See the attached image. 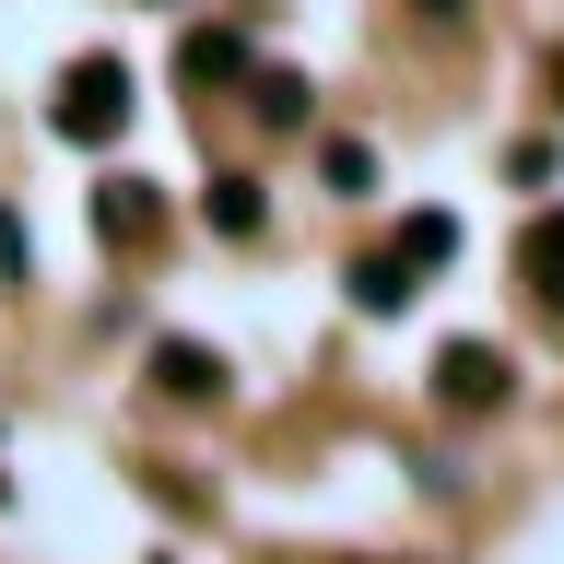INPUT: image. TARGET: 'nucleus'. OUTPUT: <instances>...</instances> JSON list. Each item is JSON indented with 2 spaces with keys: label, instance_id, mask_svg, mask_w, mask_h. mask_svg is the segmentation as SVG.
Masks as SVG:
<instances>
[{
  "label": "nucleus",
  "instance_id": "obj_1",
  "mask_svg": "<svg viewBox=\"0 0 564 564\" xmlns=\"http://www.w3.org/2000/svg\"><path fill=\"white\" fill-rule=\"evenodd\" d=\"M118 118H130V70H118V59H70V83H59V130H70V141H106Z\"/></svg>",
  "mask_w": 564,
  "mask_h": 564
},
{
  "label": "nucleus",
  "instance_id": "obj_2",
  "mask_svg": "<svg viewBox=\"0 0 564 564\" xmlns=\"http://www.w3.org/2000/svg\"><path fill=\"white\" fill-rule=\"evenodd\" d=\"M506 400V352L494 341H447L435 352V412H494Z\"/></svg>",
  "mask_w": 564,
  "mask_h": 564
},
{
  "label": "nucleus",
  "instance_id": "obj_3",
  "mask_svg": "<svg viewBox=\"0 0 564 564\" xmlns=\"http://www.w3.org/2000/svg\"><path fill=\"white\" fill-rule=\"evenodd\" d=\"M153 388H165V400H224V352H200V341H153Z\"/></svg>",
  "mask_w": 564,
  "mask_h": 564
},
{
  "label": "nucleus",
  "instance_id": "obj_4",
  "mask_svg": "<svg viewBox=\"0 0 564 564\" xmlns=\"http://www.w3.org/2000/svg\"><path fill=\"white\" fill-rule=\"evenodd\" d=\"M518 271H529V294H541V306H564V212H541V224L518 236Z\"/></svg>",
  "mask_w": 564,
  "mask_h": 564
},
{
  "label": "nucleus",
  "instance_id": "obj_5",
  "mask_svg": "<svg viewBox=\"0 0 564 564\" xmlns=\"http://www.w3.org/2000/svg\"><path fill=\"white\" fill-rule=\"evenodd\" d=\"M412 294H423V282H412V259H400V247H388V259H365V271H352V306H365V317H400V306H412Z\"/></svg>",
  "mask_w": 564,
  "mask_h": 564
},
{
  "label": "nucleus",
  "instance_id": "obj_6",
  "mask_svg": "<svg viewBox=\"0 0 564 564\" xmlns=\"http://www.w3.org/2000/svg\"><path fill=\"white\" fill-rule=\"evenodd\" d=\"M212 224L224 236H259V176H212Z\"/></svg>",
  "mask_w": 564,
  "mask_h": 564
},
{
  "label": "nucleus",
  "instance_id": "obj_7",
  "mask_svg": "<svg viewBox=\"0 0 564 564\" xmlns=\"http://www.w3.org/2000/svg\"><path fill=\"white\" fill-rule=\"evenodd\" d=\"M95 224H106V236H153V200H141L130 176H118V188H106V200H95Z\"/></svg>",
  "mask_w": 564,
  "mask_h": 564
},
{
  "label": "nucleus",
  "instance_id": "obj_8",
  "mask_svg": "<svg viewBox=\"0 0 564 564\" xmlns=\"http://www.w3.org/2000/svg\"><path fill=\"white\" fill-rule=\"evenodd\" d=\"M447 247H458V224H447V212H412V236H400V259H412V271H435Z\"/></svg>",
  "mask_w": 564,
  "mask_h": 564
},
{
  "label": "nucleus",
  "instance_id": "obj_9",
  "mask_svg": "<svg viewBox=\"0 0 564 564\" xmlns=\"http://www.w3.org/2000/svg\"><path fill=\"white\" fill-rule=\"evenodd\" d=\"M259 118L294 130V118H306V83H294V70H259Z\"/></svg>",
  "mask_w": 564,
  "mask_h": 564
},
{
  "label": "nucleus",
  "instance_id": "obj_10",
  "mask_svg": "<svg viewBox=\"0 0 564 564\" xmlns=\"http://www.w3.org/2000/svg\"><path fill=\"white\" fill-rule=\"evenodd\" d=\"M329 188L365 200V188H377V153H365V141H329Z\"/></svg>",
  "mask_w": 564,
  "mask_h": 564
},
{
  "label": "nucleus",
  "instance_id": "obj_11",
  "mask_svg": "<svg viewBox=\"0 0 564 564\" xmlns=\"http://www.w3.org/2000/svg\"><path fill=\"white\" fill-rule=\"evenodd\" d=\"M188 70H200V83H224V70H247V47H236V35H188Z\"/></svg>",
  "mask_w": 564,
  "mask_h": 564
},
{
  "label": "nucleus",
  "instance_id": "obj_12",
  "mask_svg": "<svg viewBox=\"0 0 564 564\" xmlns=\"http://www.w3.org/2000/svg\"><path fill=\"white\" fill-rule=\"evenodd\" d=\"M0 271L24 282V224H12V212H0Z\"/></svg>",
  "mask_w": 564,
  "mask_h": 564
}]
</instances>
